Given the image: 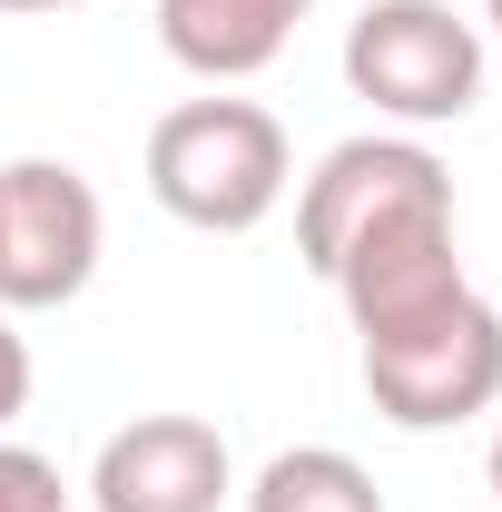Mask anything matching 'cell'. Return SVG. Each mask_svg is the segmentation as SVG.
I'll return each instance as SVG.
<instances>
[{
	"instance_id": "6da1fadb",
	"label": "cell",
	"mask_w": 502,
	"mask_h": 512,
	"mask_svg": "<svg viewBox=\"0 0 502 512\" xmlns=\"http://www.w3.org/2000/svg\"><path fill=\"white\" fill-rule=\"evenodd\" d=\"M296 178L286 128L256 99H178L148 128V197L197 227V237H247L276 217V197Z\"/></svg>"
},
{
	"instance_id": "7a4b0ae2",
	"label": "cell",
	"mask_w": 502,
	"mask_h": 512,
	"mask_svg": "<svg viewBox=\"0 0 502 512\" xmlns=\"http://www.w3.org/2000/svg\"><path fill=\"white\" fill-rule=\"evenodd\" d=\"M345 89L404 128H443L483 99V30L453 0H365L345 30Z\"/></svg>"
},
{
	"instance_id": "3957f363",
	"label": "cell",
	"mask_w": 502,
	"mask_h": 512,
	"mask_svg": "<svg viewBox=\"0 0 502 512\" xmlns=\"http://www.w3.org/2000/svg\"><path fill=\"white\" fill-rule=\"evenodd\" d=\"M365 394H375L384 424H404V434L473 424L502 394V316L483 306V286H463V296L434 306L424 325L365 335Z\"/></svg>"
},
{
	"instance_id": "277c9868",
	"label": "cell",
	"mask_w": 502,
	"mask_h": 512,
	"mask_svg": "<svg viewBox=\"0 0 502 512\" xmlns=\"http://www.w3.org/2000/svg\"><path fill=\"white\" fill-rule=\"evenodd\" d=\"M109 247L99 188L69 158H10L0 168V316L20 306H69Z\"/></svg>"
},
{
	"instance_id": "5b68a950",
	"label": "cell",
	"mask_w": 502,
	"mask_h": 512,
	"mask_svg": "<svg viewBox=\"0 0 502 512\" xmlns=\"http://www.w3.org/2000/svg\"><path fill=\"white\" fill-rule=\"evenodd\" d=\"M434 197H453V168H443L434 148H424V138H384V128H365V138L325 148L315 178L296 188V256L325 276L365 227L404 217V207H434Z\"/></svg>"
},
{
	"instance_id": "8992f818",
	"label": "cell",
	"mask_w": 502,
	"mask_h": 512,
	"mask_svg": "<svg viewBox=\"0 0 502 512\" xmlns=\"http://www.w3.org/2000/svg\"><path fill=\"white\" fill-rule=\"evenodd\" d=\"M227 493H237L227 434L197 424V414H138L89 463V503L99 512H217Z\"/></svg>"
},
{
	"instance_id": "52a82bcc",
	"label": "cell",
	"mask_w": 502,
	"mask_h": 512,
	"mask_svg": "<svg viewBox=\"0 0 502 512\" xmlns=\"http://www.w3.org/2000/svg\"><path fill=\"white\" fill-rule=\"evenodd\" d=\"M306 10L315 0H158V50L197 69L207 89H227V79H256L286 60Z\"/></svg>"
},
{
	"instance_id": "ba28073f",
	"label": "cell",
	"mask_w": 502,
	"mask_h": 512,
	"mask_svg": "<svg viewBox=\"0 0 502 512\" xmlns=\"http://www.w3.org/2000/svg\"><path fill=\"white\" fill-rule=\"evenodd\" d=\"M247 512H384L375 473L335 444H286L266 473L247 483Z\"/></svg>"
},
{
	"instance_id": "9c48e42d",
	"label": "cell",
	"mask_w": 502,
	"mask_h": 512,
	"mask_svg": "<svg viewBox=\"0 0 502 512\" xmlns=\"http://www.w3.org/2000/svg\"><path fill=\"white\" fill-rule=\"evenodd\" d=\"M0 512H69L60 463L30 453V444H10V434H0Z\"/></svg>"
},
{
	"instance_id": "30bf717a",
	"label": "cell",
	"mask_w": 502,
	"mask_h": 512,
	"mask_svg": "<svg viewBox=\"0 0 502 512\" xmlns=\"http://www.w3.org/2000/svg\"><path fill=\"white\" fill-rule=\"evenodd\" d=\"M20 414H30V335L0 316V434H10Z\"/></svg>"
},
{
	"instance_id": "8fae6325",
	"label": "cell",
	"mask_w": 502,
	"mask_h": 512,
	"mask_svg": "<svg viewBox=\"0 0 502 512\" xmlns=\"http://www.w3.org/2000/svg\"><path fill=\"white\" fill-rule=\"evenodd\" d=\"M0 10H79V0H0Z\"/></svg>"
},
{
	"instance_id": "7c38bea8",
	"label": "cell",
	"mask_w": 502,
	"mask_h": 512,
	"mask_svg": "<svg viewBox=\"0 0 502 512\" xmlns=\"http://www.w3.org/2000/svg\"><path fill=\"white\" fill-rule=\"evenodd\" d=\"M493 493H502V434H493Z\"/></svg>"
},
{
	"instance_id": "4fadbf2b",
	"label": "cell",
	"mask_w": 502,
	"mask_h": 512,
	"mask_svg": "<svg viewBox=\"0 0 502 512\" xmlns=\"http://www.w3.org/2000/svg\"><path fill=\"white\" fill-rule=\"evenodd\" d=\"M483 20H493V30H502V0H483Z\"/></svg>"
}]
</instances>
